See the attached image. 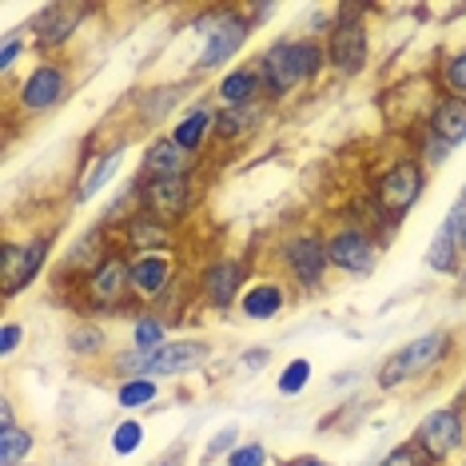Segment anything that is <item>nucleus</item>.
I'll return each mask as SVG.
<instances>
[{
	"label": "nucleus",
	"instance_id": "nucleus-1",
	"mask_svg": "<svg viewBox=\"0 0 466 466\" xmlns=\"http://www.w3.org/2000/svg\"><path fill=\"white\" fill-rule=\"evenodd\" d=\"M256 68L263 76V96H268V104H279L323 76L327 48L315 36H279L275 45L259 52Z\"/></svg>",
	"mask_w": 466,
	"mask_h": 466
},
{
	"label": "nucleus",
	"instance_id": "nucleus-2",
	"mask_svg": "<svg viewBox=\"0 0 466 466\" xmlns=\"http://www.w3.org/2000/svg\"><path fill=\"white\" fill-rule=\"evenodd\" d=\"M192 28H196V36L204 40L196 65H192V76H208V72L228 68L231 60L248 48L251 33H256V25H251V16L243 13V8H208V13H199L192 20Z\"/></svg>",
	"mask_w": 466,
	"mask_h": 466
},
{
	"label": "nucleus",
	"instance_id": "nucleus-3",
	"mask_svg": "<svg viewBox=\"0 0 466 466\" xmlns=\"http://www.w3.org/2000/svg\"><path fill=\"white\" fill-rule=\"evenodd\" d=\"M211 359V347L204 339H167L156 351H136V347H124L108 359V367L124 379H176L187 375V370H199Z\"/></svg>",
	"mask_w": 466,
	"mask_h": 466
},
{
	"label": "nucleus",
	"instance_id": "nucleus-4",
	"mask_svg": "<svg viewBox=\"0 0 466 466\" xmlns=\"http://www.w3.org/2000/svg\"><path fill=\"white\" fill-rule=\"evenodd\" d=\"M72 291H76L80 315H92V319H96V315L124 311L128 303H136V295H132V256L112 243L108 256L84 275Z\"/></svg>",
	"mask_w": 466,
	"mask_h": 466
},
{
	"label": "nucleus",
	"instance_id": "nucleus-5",
	"mask_svg": "<svg viewBox=\"0 0 466 466\" xmlns=\"http://www.w3.org/2000/svg\"><path fill=\"white\" fill-rule=\"evenodd\" d=\"M422 192H427V167L415 160V152H402L387 167H379V172L370 176L367 204L375 208L390 228H399V219L419 204Z\"/></svg>",
	"mask_w": 466,
	"mask_h": 466
},
{
	"label": "nucleus",
	"instance_id": "nucleus-6",
	"mask_svg": "<svg viewBox=\"0 0 466 466\" xmlns=\"http://www.w3.org/2000/svg\"><path fill=\"white\" fill-rule=\"evenodd\" d=\"M451 351H454V335L451 331H427V335L410 339V343L395 347V351H390L383 363H379L375 383H379V390L410 387L415 379L431 375V370H439L451 359Z\"/></svg>",
	"mask_w": 466,
	"mask_h": 466
},
{
	"label": "nucleus",
	"instance_id": "nucleus-7",
	"mask_svg": "<svg viewBox=\"0 0 466 466\" xmlns=\"http://www.w3.org/2000/svg\"><path fill=\"white\" fill-rule=\"evenodd\" d=\"M275 263L288 275V283L299 295H315L323 288L327 271H331V259H327V236L319 228H303L291 231V236L279 239L275 248Z\"/></svg>",
	"mask_w": 466,
	"mask_h": 466
},
{
	"label": "nucleus",
	"instance_id": "nucleus-8",
	"mask_svg": "<svg viewBox=\"0 0 466 466\" xmlns=\"http://www.w3.org/2000/svg\"><path fill=\"white\" fill-rule=\"evenodd\" d=\"M367 8L363 5H343L339 16L327 25V68L343 80H355L363 76L367 65H370V33H367V20H363Z\"/></svg>",
	"mask_w": 466,
	"mask_h": 466
},
{
	"label": "nucleus",
	"instance_id": "nucleus-9",
	"mask_svg": "<svg viewBox=\"0 0 466 466\" xmlns=\"http://www.w3.org/2000/svg\"><path fill=\"white\" fill-rule=\"evenodd\" d=\"M327 236V259H331V271L339 275H370L379 268V259H383L387 251V239L379 236L375 228L359 224L355 216L339 219L331 231H323Z\"/></svg>",
	"mask_w": 466,
	"mask_h": 466
},
{
	"label": "nucleus",
	"instance_id": "nucleus-10",
	"mask_svg": "<svg viewBox=\"0 0 466 466\" xmlns=\"http://www.w3.org/2000/svg\"><path fill=\"white\" fill-rule=\"evenodd\" d=\"M192 288L199 295V303L211 307V311H219V315L231 311V307H239L243 291H248V259H236V256L208 259Z\"/></svg>",
	"mask_w": 466,
	"mask_h": 466
},
{
	"label": "nucleus",
	"instance_id": "nucleus-11",
	"mask_svg": "<svg viewBox=\"0 0 466 466\" xmlns=\"http://www.w3.org/2000/svg\"><path fill=\"white\" fill-rule=\"evenodd\" d=\"M410 442H415V451H419L431 466L451 462L454 454L462 451V442H466L462 410H459V407H439V410H431V415L415 427Z\"/></svg>",
	"mask_w": 466,
	"mask_h": 466
},
{
	"label": "nucleus",
	"instance_id": "nucleus-12",
	"mask_svg": "<svg viewBox=\"0 0 466 466\" xmlns=\"http://www.w3.org/2000/svg\"><path fill=\"white\" fill-rule=\"evenodd\" d=\"M48 251H52V236H33L25 243L5 239V248H0V295L16 299L28 283H36V275L48 263Z\"/></svg>",
	"mask_w": 466,
	"mask_h": 466
},
{
	"label": "nucleus",
	"instance_id": "nucleus-13",
	"mask_svg": "<svg viewBox=\"0 0 466 466\" xmlns=\"http://www.w3.org/2000/svg\"><path fill=\"white\" fill-rule=\"evenodd\" d=\"M72 96V72L60 60H40V65L20 80L16 88V108L25 116L52 112L56 104H65Z\"/></svg>",
	"mask_w": 466,
	"mask_h": 466
},
{
	"label": "nucleus",
	"instance_id": "nucleus-14",
	"mask_svg": "<svg viewBox=\"0 0 466 466\" xmlns=\"http://www.w3.org/2000/svg\"><path fill=\"white\" fill-rule=\"evenodd\" d=\"M199 184L196 176H179V179H140V208L152 211L164 224H187V216L196 211Z\"/></svg>",
	"mask_w": 466,
	"mask_h": 466
},
{
	"label": "nucleus",
	"instance_id": "nucleus-15",
	"mask_svg": "<svg viewBox=\"0 0 466 466\" xmlns=\"http://www.w3.org/2000/svg\"><path fill=\"white\" fill-rule=\"evenodd\" d=\"M116 248H124L128 256H172L176 248V228L156 219L152 211H132L120 224V236H116Z\"/></svg>",
	"mask_w": 466,
	"mask_h": 466
},
{
	"label": "nucleus",
	"instance_id": "nucleus-16",
	"mask_svg": "<svg viewBox=\"0 0 466 466\" xmlns=\"http://www.w3.org/2000/svg\"><path fill=\"white\" fill-rule=\"evenodd\" d=\"M84 16H92V5H45L33 16V48L36 52H60L80 33Z\"/></svg>",
	"mask_w": 466,
	"mask_h": 466
},
{
	"label": "nucleus",
	"instance_id": "nucleus-17",
	"mask_svg": "<svg viewBox=\"0 0 466 466\" xmlns=\"http://www.w3.org/2000/svg\"><path fill=\"white\" fill-rule=\"evenodd\" d=\"M196 164L199 156L184 152L172 136H156L140 156V179H179V176H192Z\"/></svg>",
	"mask_w": 466,
	"mask_h": 466
},
{
	"label": "nucleus",
	"instance_id": "nucleus-18",
	"mask_svg": "<svg viewBox=\"0 0 466 466\" xmlns=\"http://www.w3.org/2000/svg\"><path fill=\"white\" fill-rule=\"evenodd\" d=\"M112 251V243H108V228H92V231H84V236L72 243L68 248V256L60 259V268H56V283H65V288L72 291L76 288V283L84 279V275H88L92 268H96V263L104 259Z\"/></svg>",
	"mask_w": 466,
	"mask_h": 466
},
{
	"label": "nucleus",
	"instance_id": "nucleus-19",
	"mask_svg": "<svg viewBox=\"0 0 466 466\" xmlns=\"http://www.w3.org/2000/svg\"><path fill=\"white\" fill-rule=\"evenodd\" d=\"M172 288H176V256H136L132 259L136 303H160Z\"/></svg>",
	"mask_w": 466,
	"mask_h": 466
},
{
	"label": "nucleus",
	"instance_id": "nucleus-20",
	"mask_svg": "<svg viewBox=\"0 0 466 466\" xmlns=\"http://www.w3.org/2000/svg\"><path fill=\"white\" fill-rule=\"evenodd\" d=\"M271 104L256 100V104H239V108H216V144H243L251 140L263 124H268Z\"/></svg>",
	"mask_w": 466,
	"mask_h": 466
},
{
	"label": "nucleus",
	"instance_id": "nucleus-21",
	"mask_svg": "<svg viewBox=\"0 0 466 466\" xmlns=\"http://www.w3.org/2000/svg\"><path fill=\"white\" fill-rule=\"evenodd\" d=\"M422 128H427L431 136H439L447 147L466 144V100L439 92V96L431 100L427 116H422Z\"/></svg>",
	"mask_w": 466,
	"mask_h": 466
},
{
	"label": "nucleus",
	"instance_id": "nucleus-22",
	"mask_svg": "<svg viewBox=\"0 0 466 466\" xmlns=\"http://www.w3.org/2000/svg\"><path fill=\"white\" fill-rule=\"evenodd\" d=\"M288 283H279V279H256V283H248V291H243V299H239V315L243 319H251V323H271L275 315H283L288 311Z\"/></svg>",
	"mask_w": 466,
	"mask_h": 466
},
{
	"label": "nucleus",
	"instance_id": "nucleus-23",
	"mask_svg": "<svg viewBox=\"0 0 466 466\" xmlns=\"http://www.w3.org/2000/svg\"><path fill=\"white\" fill-rule=\"evenodd\" d=\"M124 152H128V140H116L108 152H100V156H92V164L84 167V176H80V184H76V204H88V199H96L104 187L116 179V172L124 167Z\"/></svg>",
	"mask_w": 466,
	"mask_h": 466
},
{
	"label": "nucleus",
	"instance_id": "nucleus-24",
	"mask_svg": "<svg viewBox=\"0 0 466 466\" xmlns=\"http://www.w3.org/2000/svg\"><path fill=\"white\" fill-rule=\"evenodd\" d=\"M216 96H219V108H239V104H256V100H268L263 96V76L256 65H236L228 68L216 84Z\"/></svg>",
	"mask_w": 466,
	"mask_h": 466
},
{
	"label": "nucleus",
	"instance_id": "nucleus-25",
	"mask_svg": "<svg viewBox=\"0 0 466 466\" xmlns=\"http://www.w3.org/2000/svg\"><path fill=\"white\" fill-rule=\"evenodd\" d=\"M172 140L184 147V152H192L199 156L208 147V140L216 136V108H208V104H196V108H187V112H179L176 116V124H172Z\"/></svg>",
	"mask_w": 466,
	"mask_h": 466
},
{
	"label": "nucleus",
	"instance_id": "nucleus-26",
	"mask_svg": "<svg viewBox=\"0 0 466 466\" xmlns=\"http://www.w3.org/2000/svg\"><path fill=\"white\" fill-rule=\"evenodd\" d=\"M187 92H192L187 84H160V88H144V92H136V100H132L136 124H164L167 116L179 108V100H184Z\"/></svg>",
	"mask_w": 466,
	"mask_h": 466
},
{
	"label": "nucleus",
	"instance_id": "nucleus-27",
	"mask_svg": "<svg viewBox=\"0 0 466 466\" xmlns=\"http://www.w3.org/2000/svg\"><path fill=\"white\" fill-rule=\"evenodd\" d=\"M68 351L76 359H92V363L108 355V335H104V327L92 319V315H80V319L68 327Z\"/></svg>",
	"mask_w": 466,
	"mask_h": 466
},
{
	"label": "nucleus",
	"instance_id": "nucleus-28",
	"mask_svg": "<svg viewBox=\"0 0 466 466\" xmlns=\"http://www.w3.org/2000/svg\"><path fill=\"white\" fill-rule=\"evenodd\" d=\"M462 251H459V243H454L451 236V228L442 224L439 231L431 236V248H427V268L434 275H462Z\"/></svg>",
	"mask_w": 466,
	"mask_h": 466
},
{
	"label": "nucleus",
	"instance_id": "nucleus-29",
	"mask_svg": "<svg viewBox=\"0 0 466 466\" xmlns=\"http://www.w3.org/2000/svg\"><path fill=\"white\" fill-rule=\"evenodd\" d=\"M167 343V323L156 311H136L132 319V347L136 351H156Z\"/></svg>",
	"mask_w": 466,
	"mask_h": 466
},
{
	"label": "nucleus",
	"instance_id": "nucleus-30",
	"mask_svg": "<svg viewBox=\"0 0 466 466\" xmlns=\"http://www.w3.org/2000/svg\"><path fill=\"white\" fill-rule=\"evenodd\" d=\"M28 454H33V431L16 422L0 427V466H20Z\"/></svg>",
	"mask_w": 466,
	"mask_h": 466
},
{
	"label": "nucleus",
	"instance_id": "nucleus-31",
	"mask_svg": "<svg viewBox=\"0 0 466 466\" xmlns=\"http://www.w3.org/2000/svg\"><path fill=\"white\" fill-rule=\"evenodd\" d=\"M116 399H120L124 410H144L160 399V379H124L116 387Z\"/></svg>",
	"mask_w": 466,
	"mask_h": 466
},
{
	"label": "nucleus",
	"instance_id": "nucleus-32",
	"mask_svg": "<svg viewBox=\"0 0 466 466\" xmlns=\"http://www.w3.org/2000/svg\"><path fill=\"white\" fill-rule=\"evenodd\" d=\"M439 88L447 92V96L466 100V48L451 52V56L442 60V68H439Z\"/></svg>",
	"mask_w": 466,
	"mask_h": 466
},
{
	"label": "nucleus",
	"instance_id": "nucleus-33",
	"mask_svg": "<svg viewBox=\"0 0 466 466\" xmlns=\"http://www.w3.org/2000/svg\"><path fill=\"white\" fill-rule=\"evenodd\" d=\"M307 383H311V359H291L288 367L279 370V379H275V390H279L283 399L299 395V390H307Z\"/></svg>",
	"mask_w": 466,
	"mask_h": 466
},
{
	"label": "nucleus",
	"instance_id": "nucleus-34",
	"mask_svg": "<svg viewBox=\"0 0 466 466\" xmlns=\"http://www.w3.org/2000/svg\"><path fill=\"white\" fill-rule=\"evenodd\" d=\"M108 442H112V454L128 459V454H136V451H140V442H144V422H140V419H124V422H116Z\"/></svg>",
	"mask_w": 466,
	"mask_h": 466
},
{
	"label": "nucleus",
	"instance_id": "nucleus-35",
	"mask_svg": "<svg viewBox=\"0 0 466 466\" xmlns=\"http://www.w3.org/2000/svg\"><path fill=\"white\" fill-rule=\"evenodd\" d=\"M415 160L422 167H439L451 160V147L439 140V136H431L427 128H419V140H415Z\"/></svg>",
	"mask_w": 466,
	"mask_h": 466
},
{
	"label": "nucleus",
	"instance_id": "nucleus-36",
	"mask_svg": "<svg viewBox=\"0 0 466 466\" xmlns=\"http://www.w3.org/2000/svg\"><path fill=\"white\" fill-rule=\"evenodd\" d=\"M268 459H271L268 447H263L259 439H251V442H239V447L224 459V466H268Z\"/></svg>",
	"mask_w": 466,
	"mask_h": 466
},
{
	"label": "nucleus",
	"instance_id": "nucleus-37",
	"mask_svg": "<svg viewBox=\"0 0 466 466\" xmlns=\"http://www.w3.org/2000/svg\"><path fill=\"white\" fill-rule=\"evenodd\" d=\"M236 447H239V427H236V422H228L224 431H216V434H211V442H208V451H204V462H216L219 454H224V459H228V454L236 451Z\"/></svg>",
	"mask_w": 466,
	"mask_h": 466
},
{
	"label": "nucleus",
	"instance_id": "nucleus-38",
	"mask_svg": "<svg viewBox=\"0 0 466 466\" xmlns=\"http://www.w3.org/2000/svg\"><path fill=\"white\" fill-rule=\"evenodd\" d=\"M379 466H431L427 459H422V454L415 451V442H399V447L395 451H387L383 454V459H379Z\"/></svg>",
	"mask_w": 466,
	"mask_h": 466
},
{
	"label": "nucleus",
	"instance_id": "nucleus-39",
	"mask_svg": "<svg viewBox=\"0 0 466 466\" xmlns=\"http://www.w3.org/2000/svg\"><path fill=\"white\" fill-rule=\"evenodd\" d=\"M442 224L451 228V236H454V243H459V251L466 256V199L459 196L454 199V208L447 211V219H442Z\"/></svg>",
	"mask_w": 466,
	"mask_h": 466
},
{
	"label": "nucleus",
	"instance_id": "nucleus-40",
	"mask_svg": "<svg viewBox=\"0 0 466 466\" xmlns=\"http://www.w3.org/2000/svg\"><path fill=\"white\" fill-rule=\"evenodd\" d=\"M20 52H25V36H20V33H8L5 45H0V72H13V65L20 60Z\"/></svg>",
	"mask_w": 466,
	"mask_h": 466
},
{
	"label": "nucleus",
	"instance_id": "nucleus-41",
	"mask_svg": "<svg viewBox=\"0 0 466 466\" xmlns=\"http://www.w3.org/2000/svg\"><path fill=\"white\" fill-rule=\"evenodd\" d=\"M20 339H25V327H20V323H5V327H0V355H13L16 351V347H20Z\"/></svg>",
	"mask_w": 466,
	"mask_h": 466
},
{
	"label": "nucleus",
	"instance_id": "nucleus-42",
	"mask_svg": "<svg viewBox=\"0 0 466 466\" xmlns=\"http://www.w3.org/2000/svg\"><path fill=\"white\" fill-rule=\"evenodd\" d=\"M268 359H271V351H263V347H259V351H243L239 363L248 370H263V367H268Z\"/></svg>",
	"mask_w": 466,
	"mask_h": 466
},
{
	"label": "nucleus",
	"instance_id": "nucleus-43",
	"mask_svg": "<svg viewBox=\"0 0 466 466\" xmlns=\"http://www.w3.org/2000/svg\"><path fill=\"white\" fill-rule=\"evenodd\" d=\"M279 466H327L319 454H295V459H279Z\"/></svg>",
	"mask_w": 466,
	"mask_h": 466
},
{
	"label": "nucleus",
	"instance_id": "nucleus-44",
	"mask_svg": "<svg viewBox=\"0 0 466 466\" xmlns=\"http://www.w3.org/2000/svg\"><path fill=\"white\" fill-rule=\"evenodd\" d=\"M243 13H248V16H251V25L259 28V20H268V16L275 13V5H251V8H243Z\"/></svg>",
	"mask_w": 466,
	"mask_h": 466
},
{
	"label": "nucleus",
	"instance_id": "nucleus-45",
	"mask_svg": "<svg viewBox=\"0 0 466 466\" xmlns=\"http://www.w3.org/2000/svg\"><path fill=\"white\" fill-rule=\"evenodd\" d=\"M459 279H462V291H466V268H462V275H459Z\"/></svg>",
	"mask_w": 466,
	"mask_h": 466
},
{
	"label": "nucleus",
	"instance_id": "nucleus-46",
	"mask_svg": "<svg viewBox=\"0 0 466 466\" xmlns=\"http://www.w3.org/2000/svg\"><path fill=\"white\" fill-rule=\"evenodd\" d=\"M156 466H176V462H156Z\"/></svg>",
	"mask_w": 466,
	"mask_h": 466
},
{
	"label": "nucleus",
	"instance_id": "nucleus-47",
	"mask_svg": "<svg viewBox=\"0 0 466 466\" xmlns=\"http://www.w3.org/2000/svg\"><path fill=\"white\" fill-rule=\"evenodd\" d=\"M462 199H466V187H462Z\"/></svg>",
	"mask_w": 466,
	"mask_h": 466
}]
</instances>
